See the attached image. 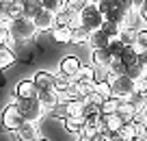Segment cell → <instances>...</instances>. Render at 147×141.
<instances>
[{"mask_svg": "<svg viewBox=\"0 0 147 141\" xmlns=\"http://www.w3.org/2000/svg\"><path fill=\"white\" fill-rule=\"evenodd\" d=\"M5 2H11V0H2V5H5Z\"/></svg>", "mask_w": 147, "mask_h": 141, "instance_id": "49", "label": "cell"}, {"mask_svg": "<svg viewBox=\"0 0 147 141\" xmlns=\"http://www.w3.org/2000/svg\"><path fill=\"white\" fill-rule=\"evenodd\" d=\"M117 135H119L123 141H132V139H136V137H134V130H132V126H130V122H128V124H123V126H121V130L117 132Z\"/></svg>", "mask_w": 147, "mask_h": 141, "instance_id": "39", "label": "cell"}, {"mask_svg": "<svg viewBox=\"0 0 147 141\" xmlns=\"http://www.w3.org/2000/svg\"><path fill=\"white\" fill-rule=\"evenodd\" d=\"M76 141H82V139H76Z\"/></svg>", "mask_w": 147, "mask_h": 141, "instance_id": "52", "label": "cell"}, {"mask_svg": "<svg viewBox=\"0 0 147 141\" xmlns=\"http://www.w3.org/2000/svg\"><path fill=\"white\" fill-rule=\"evenodd\" d=\"M110 59H113V54L108 50H91V65H95V67H108Z\"/></svg>", "mask_w": 147, "mask_h": 141, "instance_id": "17", "label": "cell"}, {"mask_svg": "<svg viewBox=\"0 0 147 141\" xmlns=\"http://www.w3.org/2000/svg\"><path fill=\"white\" fill-rule=\"evenodd\" d=\"M123 119L119 117L117 113H113V115H106V130L110 132V135H115V132H119L121 130V126H123Z\"/></svg>", "mask_w": 147, "mask_h": 141, "instance_id": "26", "label": "cell"}, {"mask_svg": "<svg viewBox=\"0 0 147 141\" xmlns=\"http://www.w3.org/2000/svg\"><path fill=\"white\" fill-rule=\"evenodd\" d=\"M82 102H84V104H93V106H97V109H100V106H102V102H104V98H102L100 93H97V91L93 89L91 93H89V96H84V98H82Z\"/></svg>", "mask_w": 147, "mask_h": 141, "instance_id": "38", "label": "cell"}, {"mask_svg": "<svg viewBox=\"0 0 147 141\" xmlns=\"http://www.w3.org/2000/svg\"><path fill=\"white\" fill-rule=\"evenodd\" d=\"M5 85V76H2V72H0V87Z\"/></svg>", "mask_w": 147, "mask_h": 141, "instance_id": "46", "label": "cell"}, {"mask_svg": "<svg viewBox=\"0 0 147 141\" xmlns=\"http://www.w3.org/2000/svg\"><path fill=\"white\" fill-rule=\"evenodd\" d=\"M63 124H65V130H67V132H71V135H80V130L84 128L87 119H84V117H65Z\"/></svg>", "mask_w": 147, "mask_h": 141, "instance_id": "21", "label": "cell"}, {"mask_svg": "<svg viewBox=\"0 0 147 141\" xmlns=\"http://www.w3.org/2000/svg\"><path fill=\"white\" fill-rule=\"evenodd\" d=\"M121 59H123L125 67H130V65H136L141 57L136 54V50H134V46H125V48H123V52H121Z\"/></svg>", "mask_w": 147, "mask_h": 141, "instance_id": "28", "label": "cell"}, {"mask_svg": "<svg viewBox=\"0 0 147 141\" xmlns=\"http://www.w3.org/2000/svg\"><path fill=\"white\" fill-rule=\"evenodd\" d=\"M0 11H2V0H0Z\"/></svg>", "mask_w": 147, "mask_h": 141, "instance_id": "50", "label": "cell"}, {"mask_svg": "<svg viewBox=\"0 0 147 141\" xmlns=\"http://www.w3.org/2000/svg\"><path fill=\"white\" fill-rule=\"evenodd\" d=\"M91 0H65V7L67 9H71L74 13H82V9L89 5Z\"/></svg>", "mask_w": 147, "mask_h": 141, "instance_id": "36", "label": "cell"}, {"mask_svg": "<svg viewBox=\"0 0 147 141\" xmlns=\"http://www.w3.org/2000/svg\"><path fill=\"white\" fill-rule=\"evenodd\" d=\"M15 63H18V54H15V50H11V48H7V46H0V72L13 67Z\"/></svg>", "mask_w": 147, "mask_h": 141, "instance_id": "14", "label": "cell"}, {"mask_svg": "<svg viewBox=\"0 0 147 141\" xmlns=\"http://www.w3.org/2000/svg\"><path fill=\"white\" fill-rule=\"evenodd\" d=\"M130 2H132L134 7H141V2H143V0H130Z\"/></svg>", "mask_w": 147, "mask_h": 141, "instance_id": "45", "label": "cell"}, {"mask_svg": "<svg viewBox=\"0 0 147 141\" xmlns=\"http://www.w3.org/2000/svg\"><path fill=\"white\" fill-rule=\"evenodd\" d=\"M37 100H39V104H41V109L46 111V113H52V111L61 104V98H59V91L56 89H39Z\"/></svg>", "mask_w": 147, "mask_h": 141, "instance_id": "6", "label": "cell"}, {"mask_svg": "<svg viewBox=\"0 0 147 141\" xmlns=\"http://www.w3.org/2000/svg\"><path fill=\"white\" fill-rule=\"evenodd\" d=\"M11 100H13V98H11ZM13 102L18 104V109H20V113H22L24 122L37 124L39 119L43 117V113H46V111L41 109V104H39L37 98H32V100H13Z\"/></svg>", "mask_w": 147, "mask_h": 141, "instance_id": "4", "label": "cell"}, {"mask_svg": "<svg viewBox=\"0 0 147 141\" xmlns=\"http://www.w3.org/2000/svg\"><path fill=\"white\" fill-rule=\"evenodd\" d=\"M132 141H136V139H132Z\"/></svg>", "mask_w": 147, "mask_h": 141, "instance_id": "53", "label": "cell"}, {"mask_svg": "<svg viewBox=\"0 0 147 141\" xmlns=\"http://www.w3.org/2000/svg\"><path fill=\"white\" fill-rule=\"evenodd\" d=\"M80 18H82V26L87 28V31H91V33L100 31L102 24H104V15H102L100 5H97V2H89V5L82 9Z\"/></svg>", "mask_w": 147, "mask_h": 141, "instance_id": "3", "label": "cell"}, {"mask_svg": "<svg viewBox=\"0 0 147 141\" xmlns=\"http://www.w3.org/2000/svg\"><path fill=\"white\" fill-rule=\"evenodd\" d=\"M138 141H147V135H145V137H141V139H138Z\"/></svg>", "mask_w": 147, "mask_h": 141, "instance_id": "48", "label": "cell"}, {"mask_svg": "<svg viewBox=\"0 0 147 141\" xmlns=\"http://www.w3.org/2000/svg\"><path fill=\"white\" fill-rule=\"evenodd\" d=\"M32 22H35V26H37L39 33H50L52 28L56 26V13H52V11H48V9H41L32 18Z\"/></svg>", "mask_w": 147, "mask_h": 141, "instance_id": "7", "label": "cell"}, {"mask_svg": "<svg viewBox=\"0 0 147 141\" xmlns=\"http://www.w3.org/2000/svg\"><path fill=\"white\" fill-rule=\"evenodd\" d=\"M15 137H18V141H35L39 139V126L32 122H24L22 126L18 128V132H15Z\"/></svg>", "mask_w": 147, "mask_h": 141, "instance_id": "11", "label": "cell"}, {"mask_svg": "<svg viewBox=\"0 0 147 141\" xmlns=\"http://www.w3.org/2000/svg\"><path fill=\"white\" fill-rule=\"evenodd\" d=\"M76 82H93V65H82L78 69V74L74 76Z\"/></svg>", "mask_w": 147, "mask_h": 141, "instance_id": "29", "label": "cell"}, {"mask_svg": "<svg viewBox=\"0 0 147 141\" xmlns=\"http://www.w3.org/2000/svg\"><path fill=\"white\" fill-rule=\"evenodd\" d=\"M136 33L138 31H132V28H121L119 33V39L123 46H134V41H136Z\"/></svg>", "mask_w": 147, "mask_h": 141, "instance_id": "32", "label": "cell"}, {"mask_svg": "<svg viewBox=\"0 0 147 141\" xmlns=\"http://www.w3.org/2000/svg\"><path fill=\"white\" fill-rule=\"evenodd\" d=\"M37 93H39V89L32 80H20L13 91V100H32V98H37Z\"/></svg>", "mask_w": 147, "mask_h": 141, "instance_id": "9", "label": "cell"}, {"mask_svg": "<svg viewBox=\"0 0 147 141\" xmlns=\"http://www.w3.org/2000/svg\"><path fill=\"white\" fill-rule=\"evenodd\" d=\"M9 31H11V37L18 39V41H32L37 37V33H39L35 22L30 18H26V15H20V18L11 20Z\"/></svg>", "mask_w": 147, "mask_h": 141, "instance_id": "1", "label": "cell"}, {"mask_svg": "<svg viewBox=\"0 0 147 141\" xmlns=\"http://www.w3.org/2000/svg\"><path fill=\"white\" fill-rule=\"evenodd\" d=\"M50 35L54 44H71V28L69 26H54Z\"/></svg>", "mask_w": 147, "mask_h": 141, "instance_id": "16", "label": "cell"}, {"mask_svg": "<svg viewBox=\"0 0 147 141\" xmlns=\"http://www.w3.org/2000/svg\"><path fill=\"white\" fill-rule=\"evenodd\" d=\"M117 115H119L121 119H123L125 124L128 122H132L134 117H138V113H136V109H134L132 104H130L128 100H121V104H119V109H117Z\"/></svg>", "mask_w": 147, "mask_h": 141, "instance_id": "20", "label": "cell"}, {"mask_svg": "<svg viewBox=\"0 0 147 141\" xmlns=\"http://www.w3.org/2000/svg\"><path fill=\"white\" fill-rule=\"evenodd\" d=\"M41 9H43L41 0H24V15H26V18L32 20Z\"/></svg>", "mask_w": 147, "mask_h": 141, "instance_id": "27", "label": "cell"}, {"mask_svg": "<svg viewBox=\"0 0 147 141\" xmlns=\"http://www.w3.org/2000/svg\"><path fill=\"white\" fill-rule=\"evenodd\" d=\"M91 2H102V0H91Z\"/></svg>", "mask_w": 147, "mask_h": 141, "instance_id": "51", "label": "cell"}, {"mask_svg": "<svg viewBox=\"0 0 147 141\" xmlns=\"http://www.w3.org/2000/svg\"><path fill=\"white\" fill-rule=\"evenodd\" d=\"M91 35H93V33L87 31L84 26L74 28V31H71V44H74V46H89V39H91Z\"/></svg>", "mask_w": 147, "mask_h": 141, "instance_id": "19", "label": "cell"}, {"mask_svg": "<svg viewBox=\"0 0 147 141\" xmlns=\"http://www.w3.org/2000/svg\"><path fill=\"white\" fill-rule=\"evenodd\" d=\"M11 41V31L9 26H0V46H7Z\"/></svg>", "mask_w": 147, "mask_h": 141, "instance_id": "40", "label": "cell"}, {"mask_svg": "<svg viewBox=\"0 0 147 141\" xmlns=\"http://www.w3.org/2000/svg\"><path fill=\"white\" fill-rule=\"evenodd\" d=\"M138 13H141L143 22H145V26H147V0H143V2H141V7H138Z\"/></svg>", "mask_w": 147, "mask_h": 141, "instance_id": "41", "label": "cell"}, {"mask_svg": "<svg viewBox=\"0 0 147 141\" xmlns=\"http://www.w3.org/2000/svg\"><path fill=\"white\" fill-rule=\"evenodd\" d=\"M97 135H100V130H97V128L93 126V124H89V122H87V124H84V128L80 130L78 139H82V141H93Z\"/></svg>", "mask_w": 147, "mask_h": 141, "instance_id": "30", "label": "cell"}, {"mask_svg": "<svg viewBox=\"0 0 147 141\" xmlns=\"http://www.w3.org/2000/svg\"><path fill=\"white\" fill-rule=\"evenodd\" d=\"M2 9H5V13L9 15L11 20H15V18H20V15H24V0H11V2H5Z\"/></svg>", "mask_w": 147, "mask_h": 141, "instance_id": "18", "label": "cell"}, {"mask_svg": "<svg viewBox=\"0 0 147 141\" xmlns=\"http://www.w3.org/2000/svg\"><path fill=\"white\" fill-rule=\"evenodd\" d=\"M0 122H2V128L9 132H18V128L24 124V117H22V113H20L18 104L13 100H11L9 106H5V111L0 115Z\"/></svg>", "mask_w": 147, "mask_h": 141, "instance_id": "5", "label": "cell"}, {"mask_svg": "<svg viewBox=\"0 0 147 141\" xmlns=\"http://www.w3.org/2000/svg\"><path fill=\"white\" fill-rule=\"evenodd\" d=\"M123 28H132V31H141V28H145V22H143L141 13H138V7H130L128 11H125L123 15Z\"/></svg>", "mask_w": 147, "mask_h": 141, "instance_id": "10", "label": "cell"}, {"mask_svg": "<svg viewBox=\"0 0 147 141\" xmlns=\"http://www.w3.org/2000/svg\"><path fill=\"white\" fill-rule=\"evenodd\" d=\"M78 15H80V13H74L71 9H67V7H65L63 11H59V13H56V26H69V24H71V20H76Z\"/></svg>", "mask_w": 147, "mask_h": 141, "instance_id": "25", "label": "cell"}, {"mask_svg": "<svg viewBox=\"0 0 147 141\" xmlns=\"http://www.w3.org/2000/svg\"><path fill=\"white\" fill-rule=\"evenodd\" d=\"M104 80H110L108 67H95L93 65V82H104Z\"/></svg>", "mask_w": 147, "mask_h": 141, "instance_id": "35", "label": "cell"}, {"mask_svg": "<svg viewBox=\"0 0 147 141\" xmlns=\"http://www.w3.org/2000/svg\"><path fill=\"white\" fill-rule=\"evenodd\" d=\"M65 117H84V102L82 100H67L63 102Z\"/></svg>", "mask_w": 147, "mask_h": 141, "instance_id": "15", "label": "cell"}, {"mask_svg": "<svg viewBox=\"0 0 147 141\" xmlns=\"http://www.w3.org/2000/svg\"><path fill=\"white\" fill-rule=\"evenodd\" d=\"M93 89H95L97 93L104 98V100L113 96V89H110V82H108V80H104V82H95V85H93Z\"/></svg>", "mask_w": 147, "mask_h": 141, "instance_id": "37", "label": "cell"}, {"mask_svg": "<svg viewBox=\"0 0 147 141\" xmlns=\"http://www.w3.org/2000/svg\"><path fill=\"white\" fill-rule=\"evenodd\" d=\"M110 89H113V98H119V100H128L136 91L134 85V78H130L128 74H121V76H110Z\"/></svg>", "mask_w": 147, "mask_h": 141, "instance_id": "2", "label": "cell"}, {"mask_svg": "<svg viewBox=\"0 0 147 141\" xmlns=\"http://www.w3.org/2000/svg\"><path fill=\"white\" fill-rule=\"evenodd\" d=\"M35 141H50L48 137H39V139H35Z\"/></svg>", "mask_w": 147, "mask_h": 141, "instance_id": "47", "label": "cell"}, {"mask_svg": "<svg viewBox=\"0 0 147 141\" xmlns=\"http://www.w3.org/2000/svg\"><path fill=\"white\" fill-rule=\"evenodd\" d=\"M130 126H132V130H134V137H136V141L141 139V137H145V135H147V128H145V122H143L141 117H134L132 122H130Z\"/></svg>", "mask_w": 147, "mask_h": 141, "instance_id": "33", "label": "cell"}, {"mask_svg": "<svg viewBox=\"0 0 147 141\" xmlns=\"http://www.w3.org/2000/svg\"><path fill=\"white\" fill-rule=\"evenodd\" d=\"M82 67V63H80V59L76 54H65L63 59L59 61V74H63V76H76L78 74V69Z\"/></svg>", "mask_w": 147, "mask_h": 141, "instance_id": "8", "label": "cell"}, {"mask_svg": "<svg viewBox=\"0 0 147 141\" xmlns=\"http://www.w3.org/2000/svg\"><path fill=\"white\" fill-rule=\"evenodd\" d=\"M108 72H110V76H121V74L128 72V67H125V63H123V59H121V54H115L113 59H110Z\"/></svg>", "mask_w": 147, "mask_h": 141, "instance_id": "22", "label": "cell"}, {"mask_svg": "<svg viewBox=\"0 0 147 141\" xmlns=\"http://www.w3.org/2000/svg\"><path fill=\"white\" fill-rule=\"evenodd\" d=\"M43 9L52 11V13H59V11L65 9V0H41Z\"/></svg>", "mask_w": 147, "mask_h": 141, "instance_id": "34", "label": "cell"}, {"mask_svg": "<svg viewBox=\"0 0 147 141\" xmlns=\"http://www.w3.org/2000/svg\"><path fill=\"white\" fill-rule=\"evenodd\" d=\"M119 104H121V100L119 98H106L104 102H102V106H100V113L102 115H113V113H117V109H119Z\"/></svg>", "mask_w": 147, "mask_h": 141, "instance_id": "24", "label": "cell"}, {"mask_svg": "<svg viewBox=\"0 0 147 141\" xmlns=\"http://www.w3.org/2000/svg\"><path fill=\"white\" fill-rule=\"evenodd\" d=\"M54 80H56V74L48 72V69H39L32 76V82L37 85V89H54Z\"/></svg>", "mask_w": 147, "mask_h": 141, "instance_id": "12", "label": "cell"}, {"mask_svg": "<svg viewBox=\"0 0 147 141\" xmlns=\"http://www.w3.org/2000/svg\"><path fill=\"white\" fill-rule=\"evenodd\" d=\"M110 141H123V139H121V137L115 132V135H110Z\"/></svg>", "mask_w": 147, "mask_h": 141, "instance_id": "44", "label": "cell"}, {"mask_svg": "<svg viewBox=\"0 0 147 141\" xmlns=\"http://www.w3.org/2000/svg\"><path fill=\"white\" fill-rule=\"evenodd\" d=\"M108 44H110V35L104 31V28L95 31V33L91 35V39H89L91 50H108Z\"/></svg>", "mask_w": 147, "mask_h": 141, "instance_id": "13", "label": "cell"}, {"mask_svg": "<svg viewBox=\"0 0 147 141\" xmlns=\"http://www.w3.org/2000/svg\"><path fill=\"white\" fill-rule=\"evenodd\" d=\"M93 141H110V132L108 130H104V132H100V135L95 137Z\"/></svg>", "mask_w": 147, "mask_h": 141, "instance_id": "42", "label": "cell"}, {"mask_svg": "<svg viewBox=\"0 0 147 141\" xmlns=\"http://www.w3.org/2000/svg\"><path fill=\"white\" fill-rule=\"evenodd\" d=\"M134 50H136V54H147V26L141 28V31L136 33V41H134Z\"/></svg>", "mask_w": 147, "mask_h": 141, "instance_id": "23", "label": "cell"}, {"mask_svg": "<svg viewBox=\"0 0 147 141\" xmlns=\"http://www.w3.org/2000/svg\"><path fill=\"white\" fill-rule=\"evenodd\" d=\"M74 78L71 76H63V74H56V80H54V89L59 91V93H65V91L69 89V85H71Z\"/></svg>", "mask_w": 147, "mask_h": 141, "instance_id": "31", "label": "cell"}, {"mask_svg": "<svg viewBox=\"0 0 147 141\" xmlns=\"http://www.w3.org/2000/svg\"><path fill=\"white\" fill-rule=\"evenodd\" d=\"M138 117H141V119H143V122H145V128H147V106H145V111H143V113H141V115H138Z\"/></svg>", "mask_w": 147, "mask_h": 141, "instance_id": "43", "label": "cell"}]
</instances>
